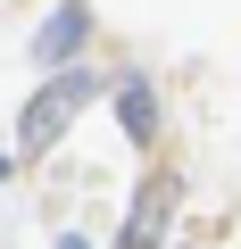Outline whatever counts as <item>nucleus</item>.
<instances>
[{"label": "nucleus", "mask_w": 241, "mask_h": 249, "mask_svg": "<svg viewBox=\"0 0 241 249\" xmlns=\"http://www.w3.org/2000/svg\"><path fill=\"white\" fill-rule=\"evenodd\" d=\"M92 91H100V83H92L83 67H58V75H50V83H42L34 100H25V124H17V150H25V158H42V150H50V142L67 133V124H75V116L92 108Z\"/></svg>", "instance_id": "obj_1"}, {"label": "nucleus", "mask_w": 241, "mask_h": 249, "mask_svg": "<svg viewBox=\"0 0 241 249\" xmlns=\"http://www.w3.org/2000/svg\"><path fill=\"white\" fill-rule=\"evenodd\" d=\"M167 216H175V175H150L142 199H133V224L116 232V249H158L167 241Z\"/></svg>", "instance_id": "obj_2"}, {"label": "nucleus", "mask_w": 241, "mask_h": 249, "mask_svg": "<svg viewBox=\"0 0 241 249\" xmlns=\"http://www.w3.org/2000/svg\"><path fill=\"white\" fill-rule=\"evenodd\" d=\"M83 34H92V9H83V0H67V9H50V25L34 34V58H42V67H67Z\"/></svg>", "instance_id": "obj_3"}, {"label": "nucleus", "mask_w": 241, "mask_h": 249, "mask_svg": "<svg viewBox=\"0 0 241 249\" xmlns=\"http://www.w3.org/2000/svg\"><path fill=\"white\" fill-rule=\"evenodd\" d=\"M116 116H125V133L150 150L158 142V108H150V83H116Z\"/></svg>", "instance_id": "obj_4"}, {"label": "nucleus", "mask_w": 241, "mask_h": 249, "mask_svg": "<svg viewBox=\"0 0 241 249\" xmlns=\"http://www.w3.org/2000/svg\"><path fill=\"white\" fill-rule=\"evenodd\" d=\"M0 175H9V158H0Z\"/></svg>", "instance_id": "obj_5"}]
</instances>
